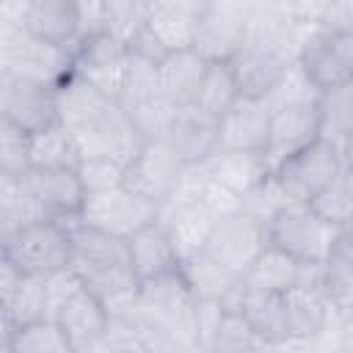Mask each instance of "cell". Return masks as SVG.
Masks as SVG:
<instances>
[{
    "label": "cell",
    "mask_w": 353,
    "mask_h": 353,
    "mask_svg": "<svg viewBox=\"0 0 353 353\" xmlns=\"http://www.w3.org/2000/svg\"><path fill=\"white\" fill-rule=\"evenodd\" d=\"M196 22L199 17L182 11V8H174V6H165V8H157L146 17V25L149 30L165 44V50H185L193 44V33H196Z\"/></svg>",
    "instance_id": "32"
},
{
    "label": "cell",
    "mask_w": 353,
    "mask_h": 353,
    "mask_svg": "<svg viewBox=\"0 0 353 353\" xmlns=\"http://www.w3.org/2000/svg\"><path fill=\"white\" fill-rule=\"evenodd\" d=\"M268 124H270V105L265 99L237 97L232 108L218 119V149H240V152L262 154Z\"/></svg>",
    "instance_id": "19"
},
{
    "label": "cell",
    "mask_w": 353,
    "mask_h": 353,
    "mask_svg": "<svg viewBox=\"0 0 353 353\" xmlns=\"http://www.w3.org/2000/svg\"><path fill=\"white\" fill-rule=\"evenodd\" d=\"M309 207H312L323 221H328V223L336 226V229L350 226V182H347V165L339 171V176H336L325 190H320V193L309 201Z\"/></svg>",
    "instance_id": "35"
},
{
    "label": "cell",
    "mask_w": 353,
    "mask_h": 353,
    "mask_svg": "<svg viewBox=\"0 0 353 353\" xmlns=\"http://www.w3.org/2000/svg\"><path fill=\"white\" fill-rule=\"evenodd\" d=\"M182 171H185V163L168 146V141H143V143H138L132 157L124 163L121 185L127 190L160 204L176 188Z\"/></svg>",
    "instance_id": "13"
},
{
    "label": "cell",
    "mask_w": 353,
    "mask_h": 353,
    "mask_svg": "<svg viewBox=\"0 0 353 353\" xmlns=\"http://www.w3.org/2000/svg\"><path fill=\"white\" fill-rule=\"evenodd\" d=\"M124 66H127V44L105 30L83 39L72 52V74L113 99L119 97Z\"/></svg>",
    "instance_id": "15"
},
{
    "label": "cell",
    "mask_w": 353,
    "mask_h": 353,
    "mask_svg": "<svg viewBox=\"0 0 353 353\" xmlns=\"http://www.w3.org/2000/svg\"><path fill=\"white\" fill-rule=\"evenodd\" d=\"M204 69H207V58H201L193 47L171 50L157 63V88L163 97H168L179 108L190 105L204 77Z\"/></svg>",
    "instance_id": "24"
},
{
    "label": "cell",
    "mask_w": 353,
    "mask_h": 353,
    "mask_svg": "<svg viewBox=\"0 0 353 353\" xmlns=\"http://www.w3.org/2000/svg\"><path fill=\"white\" fill-rule=\"evenodd\" d=\"M28 157H30V165H77L80 163L74 141L61 121L28 135Z\"/></svg>",
    "instance_id": "29"
},
{
    "label": "cell",
    "mask_w": 353,
    "mask_h": 353,
    "mask_svg": "<svg viewBox=\"0 0 353 353\" xmlns=\"http://www.w3.org/2000/svg\"><path fill=\"white\" fill-rule=\"evenodd\" d=\"M201 168L215 185L226 188L240 201L268 176L262 154L259 152H240V149H218L207 163H201Z\"/></svg>",
    "instance_id": "21"
},
{
    "label": "cell",
    "mask_w": 353,
    "mask_h": 353,
    "mask_svg": "<svg viewBox=\"0 0 353 353\" xmlns=\"http://www.w3.org/2000/svg\"><path fill=\"white\" fill-rule=\"evenodd\" d=\"M154 218H157V204L127 190L124 185L85 193L80 210V223L105 229L119 237H130L135 229L146 226Z\"/></svg>",
    "instance_id": "12"
},
{
    "label": "cell",
    "mask_w": 353,
    "mask_h": 353,
    "mask_svg": "<svg viewBox=\"0 0 353 353\" xmlns=\"http://www.w3.org/2000/svg\"><path fill=\"white\" fill-rule=\"evenodd\" d=\"M127 248H130V262H132L138 281L179 268V256L160 221H149L146 226L135 229L127 237Z\"/></svg>",
    "instance_id": "22"
},
{
    "label": "cell",
    "mask_w": 353,
    "mask_h": 353,
    "mask_svg": "<svg viewBox=\"0 0 353 353\" xmlns=\"http://www.w3.org/2000/svg\"><path fill=\"white\" fill-rule=\"evenodd\" d=\"M295 66L303 72V77L312 83V88L317 94L336 88L342 83H350V77H353V33L342 30V28L320 25L298 47Z\"/></svg>",
    "instance_id": "6"
},
{
    "label": "cell",
    "mask_w": 353,
    "mask_h": 353,
    "mask_svg": "<svg viewBox=\"0 0 353 353\" xmlns=\"http://www.w3.org/2000/svg\"><path fill=\"white\" fill-rule=\"evenodd\" d=\"M19 179L44 218L61 221L66 226L80 221L85 185L77 174V165H30Z\"/></svg>",
    "instance_id": "10"
},
{
    "label": "cell",
    "mask_w": 353,
    "mask_h": 353,
    "mask_svg": "<svg viewBox=\"0 0 353 353\" xmlns=\"http://www.w3.org/2000/svg\"><path fill=\"white\" fill-rule=\"evenodd\" d=\"M0 119L22 132H39L58 121V88L0 66Z\"/></svg>",
    "instance_id": "9"
},
{
    "label": "cell",
    "mask_w": 353,
    "mask_h": 353,
    "mask_svg": "<svg viewBox=\"0 0 353 353\" xmlns=\"http://www.w3.org/2000/svg\"><path fill=\"white\" fill-rule=\"evenodd\" d=\"M176 110H179V105L157 91V94L135 102L124 113H127V121H130L135 138L143 143V141H165L168 130L176 119Z\"/></svg>",
    "instance_id": "27"
},
{
    "label": "cell",
    "mask_w": 353,
    "mask_h": 353,
    "mask_svg": "<svg viewBox=\"0 0 353 353\" xmlns=\"http://www.w3.org/2000/svg\"><path fill=\"white\" fill-rule=\"evenodd\" d=\"M240 314L251 325V331L259 336V342L268 345H287V317H284V298L281 292L256 290L245 284V295L240 303Z\"/></svg>",
    "instance_id": "25"
},
{
    "label": "cell",
    "mask_w": 353,
    "mask_h": 353,
    "mask_svg": "<svg viewBox=\"0 0 353 353\" xmlns=\"http://www.w3.org/2000/svg\"><path fill=\"white\" fill-rule=\"evenodd\" d=\"M11 350L14 353H72V345L55 320L41 317L14 328Z\"/></svg>",
    "instance_id": "31"
},
{
    "label": "cell",
    "mask_w": 353,
    "mask_h": 353,
    "mask_svg": "<svg viewBox=\"0 0 353 353\" xmlns=\"http://www.w3.org/2000/svg\"><path fill=\"white\" fill-rule=\"evenodd\" d=\"M157 63L146 61V58H138L132 52H127V66H124V77H121V85H119V97L116 102L121 105V110L132 108L135 102L157 94Z\"/></svg>",
    "instance_id": "34"
},
{
    "label": "cell",
    "mask_w": 353,
    "mask_h": 353,
    "mask_svg": "<svg viewBox=\"0 0 353 353\" xmlns=\"http://www.w3.org/2000/svg\"><path fill=\"white\" fill-rule=\"evenodd\" d=\"M77 14H80V36L88 39L102 30V8L105 0H74Z\"/></svg>",
    "instance_id": "41"
},
{
    "label": "cell",
    "mask_w": 353,
    "mask_h": 353,
    "mask_svg": "<svg viewBox=\"0 0 353 353\" xmlns=\"http://www.w3.org/2000/svg\"><path fill=\"white\" fill-rule=\"evenodd\" d=\"M6 317L11 320L14 328L47 317V284H44V276H28V273L19 276V284L14 290V298L8 303Z\"/></svg>",
    "instance_id": "33"
},
{
    "label": "cell",
    "mask_w": 353,
    "mask_h": 353,
    "mask_svg": "<svg viewBox=\"0 0 353 353\" xmlns=\"http://www.w3.org/2000/svg\"><path fill=\"white\" fill-rule=\"evenodd\" d=\"M127 52H132V55H138V58H146V61H152V63H160V61L168 55L165 44L149 30L146 22L130 36V41H127Z\"/></svg>",
    "instance_id": "40"
},
{
    "label": "cell",
    "mask_w": 353,
    "mask_h": 353,
    "mask_svg": "<svg viewBox=\"0 0 353 353\" xmlns=\"http://www.w3.org/2000/svg\"><path fill=\"white\" fill-rule=\"evenodd\" d=\"M317 110H320V135L334 141L336 146L347 149V138H350V83L320 91L317 94Z\"/></svg>",
    "instance_id": "30"
},
{
    "label": "cell",
    "mask_w": 353,
    "mask_h": 353,
    "mask_svg": "<svg viewBox=\"0 0 353 353\" xmlns=\"http://www.w3.org/2000/svg\"><path fill=\"white\" fill-rule=\"evenodd\" d=\"M265 245H268L265 223L248 210L237 207L215 221L204 243V254L215 259L223 270H229L232 276L243 279V273L251 268V262L259 256Z\"/></svg>",
    "instance_id": "7"
},
{
    "label": "cell",
    "mask_w": 353,
    "mask_h": 353,
    "mask_svg": "<svg viewBox=\"0 0 353 353\" xmlns=\"http://www.w3.org/2000/svg\"><path fill=\"white\" fill-rule=\"evenodd\" d=\"M72 256L69 268L77 279L94 290L110 314L130 312L138 303V276L130 262L127 237L110 234L88 223H72Z\"/></svg>",
    "instance_id": "2"
},
{
    "label": "cell",
    "mask_w": 353,
    "mask_h": 353,
    "mask_svg": "<svg viewBox=\"0 0 353 353\" xmlns=\"http://www.w3.org/2000/svg\"><path fill=\"white\" fill-rule=\"evenodd\" d=\"M0 36H3L0 39V66L3 69L30 77V80H39V83H47V85H55V88L72 74V52L74 50L47 44L22 28L6 30Z\"/></svg>",
    "instance_id": "8"
},
{
    "label": "cell",
    "mask_w": 353,
    "mask_h": 353,
    "mask_svg": "<svg viewBox=\"0 0 353 353\" xmlns=\"http://www.w3.org/2000/svg\"><path fill=\"white\" fill-rule=\"evenodd\" d=\"M19 270L3 256L0 259V314H6L8 312V303H11V298H14V290H17V284H19Z\"/></svg>",
    "instance_id": "43"
},
{
    "label": "cell",
    "mask_w": 353,
    "mask_h": 353,
    "mask_svg": "<svg viewBox=\"0 0 353 353\" xmlns=\"http://www.w3.org/2000/svg\"><path fill=\"white\" fill-rule=\"evenodd\" d=\"M317 138H320L317 99L314 102H292V105L270 108L268 138H265V146H262V163H265L268 174L279 163H284L290 154H295L298 149L309 146Z\"/></svg>",
    "instance_id": "14"
},
{
    "label": "cell",
    "mask_w": 353,
    "mask_h": 353,
    "mask_svg": "<svg viewBox=\"0 0 353 353\" xmlns=\"http://www.w3.org/2000/svg\"><path fill=\"white\" fill-rule=\"evenodd\" d=\"M345 165H347V149L320 135L317 141H312L309 146L298 149L284 163H279L270 171V176L287 201L309 204L320 190H325L339 176Z\"/></svg>",
    "instance_id": "5"
},
{
    "label": "cell",
    "mask_w": 353,
    "mask_h": 353,
    "mask_svg": "<svg viewBox=\"0 0 353 353\" xmlns=\"http://www.w3.org/2000/svg\"><path fill=\"white\" fill-rule=\"evenodd\" d=\"M22 30H28L30 36L47 44L69 47V50H74L83 41L80 14L74 0H28Z\"/></svg>",
    "instance_id": "20"
},
{
    "label": "cell",
    "mask_w": 353,
    "mask_h": 353,
    "mask_svg": "<svg viewBox=\"0 0 353 353\" xmlns=\"http://www.w3.org/2000/svg\"><path fill=\"white\" fill-rule=\"evenodd\" d=\"M6 259L28 276H50L61 268H69L72 234L69 226L52 218L28 221L0 237Z\"/></svg>",
    "instance_id": "4"
},
{
    "label": "cell",
    "mask_w": 353,
    "mask_h": 353,
    "mask_svg": "<svg viewBox=\"0 0 353 353\" xmlns=\"http://www.w3.org/2000/svg\"><path fill=\"white\" fill-rule=\"evenodd\" d=\"M28 0H0V33L19 30L25 25Z\"/></svg>",
    "instance_id": "42"
},
{
    "label": "cell",
    "mask_w": 353,
    "mask_h": 353,
    "mask_svg": "<svg viewBox=\"0 0 353 353\" xmlns=\"http://www.w3.org/2000/svg\"><path fill=\"white\" fill-rule=\"evenodd\" d=\"M61 331L66 334L72 350H97L99 339L108 331V320L110 312L102 303V298L88 290L83 281L58 303V309L52 312V317Z\"/></svg>",
    "instance_id": "16"
},
{
    "label": "cell",
    "mask_w": 353,
    "mask_h": 353,
    "mask_svg": "<svg viewBox=\"0 0 353 353\" xmlns=\"http://www.w3.org/2000/svg\"><path fill=\"white\" fill-rule=\"evenodd\" d=\"M165 141L185 165H201L218 152V116L196 105H182Z\"/></svg>",
    "instance_id": "18"
},
{
    "label": "cell",
    "mask_w": 353,
    "mask_h": 353,
    "mask_svg": "<svg viewBox=\"0 0 353 353\" xmlns=\"http://www.w3.org/2000/svg\"><path fill=\"white\" fill-rule=\"evenodd\" d=\"M3 256H6V254H3V243H0V259H3Z\"/></svg>",
    "instance_id": "44"
},
{
    "label": "cell",
    "mask_w": 353,
    "mask_h": 353,
    "mask_svg": "<svg viewBox=\"0 0 353 353\" xmlns=\"http://www.w3.org/2000/svg\"><path fill=\"white\" fill-rule=\"evenodd\" d=\"M254 347H265V345L251 331L245 317L240 312H223L221 323L212 334L210 350H215V353H240V350H254Z\"/></svg>",
    "instance_id": "36"
},
{
    "label": "cell",
    "mask_w": 353,
    "mask_h": 353,
    "mask_svg": "<svg viewBox=\"0 0 353 353\" xmlns=\"http://www.w3.org/2000/svg\"><path fill=\"white\" fill-rule=\"evenodd\" d=\"M146 22V11L141 0H105L102 8V30L119 41H130V36Z\"/></svg>",
    "instance_id": "38"
},
{
    "label": "cell",
    "mask_w": 353,
    "mask_h": 353,
    "mask_svg": "<svg viewBox=\"0 0 353 353\" xmlns=\"http://www.w3.org/2000/svg\"><path fill=\"white\" fill-rule=\"evenodd\" d=\"M281 298H284V317H287L290 342L292 339L309 342V339L323 336V331L328 328V320H331V309H328L320 290L295 284V287L284 290Z\"/></svg>",
    "instance_id": "23"
},
{
    "label": "cell",
    "mask_w": 353,
    "mask_h": 353,
    "mask_svg": "<svg viewBox=\"0 0 353 353\" xmlns=\"http://www.w3.org/2000/svg\"><path fill=\"white\" fill-rule=\"evenodd\" d=\"M58 121L72 135L80 160L113 157L127 163L141 143L121 105L74 74L58 85Z\"/></svg>",
    "instance_id": "1"
},
{
    "label": "cell",
    "mask_w": 353,
    "mask_h": 353,
    "mask_svg": "<svg viewBox=\"0 0 353 353\" xmlns=\"http://www.w3.org/2000/svg\"><path fill=\"white\" fill-rule=\"evenodd\" d=\"M77 174L83 179V185H85V193L105 190V188L121 185L124 163L121 160H113V157H83L77 163Z\"/></svg>",
    "instance_id": "39"
},
{
    "label": "cell",
    "mask_w": 353,
    "mask_h": 353,
    "mask_svg": "<svg viewBox=\"0 0 353 353\" xmlns=\"http://www.w3.org/2000/svg\"><path fill=\"white\" fill-rule=\"evenodd\" d=\"M248 14L245 0H210L199 14L190 47L207 61H229L248 39Z\"/></svg>",
    "instance_id": "11"
},
{
    "label": "cell",
    "mask_w": 353,
    "mask_h": 353,
    "mask_svg": "<svg viewBox=\"0 0 353 353\" xmlns=\"http://www.w3.org/2000/svg\"><path fill=\"white\" fill-rule=\"evenodd\" d=\"M234 99H237V85H234L229 61H207L204 77H201L199 91H196L190 105H196V108L221 119L232 108Z\"/></svg>",
    "instance_id": "28"
},
{
    "label": "cell",
    "mask_w": 353,
    "mask_h": 353,
    "mask_svg": "<svg viewBox=\"0 0 353 353\" xmlns=\"http://www.w3.org/2000/svg\"><path fill=\"white\" fill-rule=\"evenodd\" d=\"M179 273L188 284V290L193 292V298H212V301H223L229 295V290L240 281V276H232L229 270H223L215 259H210L204 251L188 256L179 262Z\"/></svg>",
    "instance_id": "26"
},
{
    "label": "cell",
    "mask_w": 353,
    "mask_h": 353,
    "mask_svg": "<svg viewBox=\"0 0 353 353\" xmlns=\"http://www.w3.org/2000/svg\"><path fill=\"white\" fill-rule=\"evenodd\" d=\"M290 58L281 50L265 47V44H243L232 58L229 69L237 85V97L245 99H265L279 88L290 69Z\"/></svg>",
    "instance_id": "17"
},
{
    "label": "cell",
    "mask_w": 353,
    "mask_h": 353,
    "mask_svg": "<svg viewBox=\"0 0 353 353\" xmlns=\"http://www.w3.org/2000/svg\"><path fill=\"white\" fill-rule=\"evenodd\" d=\"M28 168V132L0 119V179H19Z\"/></svg>",
    "instance_id": "37"
},
{
    "label": "cell",
    "mask_w": 353,
    "mask_h": 353,
    "mask_svg": "<svg viewBox=\"0 0 353 353\" xmlns=\"http://www.w3.org/2000/svg\"><path fill=\"white\" fill-rule=\"evenodd\" d=\"M339 232L342 229L331 226L309 204H301V201H284L265 221L268 243L303 265H323Z\"/></svg>",
    "instance_id": "3"
}]
</instances>
